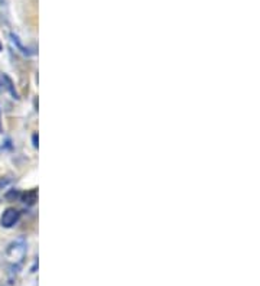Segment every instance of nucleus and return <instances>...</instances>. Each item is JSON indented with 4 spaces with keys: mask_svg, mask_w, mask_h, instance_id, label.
<instances>
[{
    "mask_svg": "<svg viewBox=\"0 0 260 286\" xmlns=\"http://www.w3.org/2000/svg\"><path fill=\"white\" fill-rule=\"evenodd\" d=\"M25 254H26V240L23 237H19L7 246L4 251V259L12 267H19L25 259Z\"/></svg>",
    "mask_w": 260,
    "mask_h": 286,
    "instance_id": "obj_1",
    "label": "nucleus"
},
{
    "mask_svg": "<svg viewBox=\"0 0 260 286\" xmlns=\"http://www.w3.org/2000/svg\"><path fill=\"white\" fill-rule=\"evenodd\" d=\"M19 218H20V212L16 208H6L1 214V218H0L1 227L12 229L18 224Z\"/></svg>",
    "mask_w": 260,
    "mask_h": 286,
    "instance_id": "obj_2",
    "label": "nucleus"
},
{
    "mask_svg": "<svg viewBox=\"0 0 260 286\" xmlns=\"http://www.w3.org/2000/svg\"><path fill=\"white\" fill-rule=\"evenodd\" d=\"M10 182H12V178H9V176H1V178H0V191H1L3 188H6Z\"/></svg>",
    "mask_w": 260,
    "mask_h": 286,
    "instance_id": "obj_3",
    "label": "nucleus"
}]
</instances>
